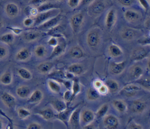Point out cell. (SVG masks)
<instances>
[{"instance_id":"cell-42","label":"cell","mask_w":150,"mask_h":129,"mask_svg":"<svg viewBox=\"0 0 150 129\" xmlns=\"http://www.w3.org/2000/svg\"><path fill=\"white\" fill-rule=\"evenodd\" d=\"M108 110V105L107 104H103L97 111L96 116L98 118H101L106 114Z\"/></svg>"},{"instance_id":"cell-56","label":"cell","mask_w":150,"mask_h":129,"mask_svg":"<svg viewBox=\"0 0 150 129\" xmlns=\"http://www.w3.org/2000/svg\"><path fill=\"white\" fill-rule=\"evenodd\" d=\"M128 128H130V129H142V125H139V124H138L135 123H131L130 124L128 125Z\"/></svg>"},{"instance_id":"cell-10","label":"cell","mask_w":150,"mask_h":129,"mask_svg":"<svg viewBox=\"0 0 150 129\" xmlns=\"http://www.w3.org/2000/svg\"><path fill=\"white\" fill-rule=\"evenodd\" d=\"M103 124L104 127L107 129H115L118 127L119 120L115 116L109 114L104 117Z\"/></svg>"},{"instance_id":"cell-54","label":"cell","mask_w":150,"mask_h":129,"mask_svg":"<svg viewBox=\"0 0 150 129\" xmlns=\"http://www.w3.org/2000/svg\"><path fill=\"white\" fill-rule=\"evenodd\" d=\"M47 2V0H30L29 2V4L32 5L33 6H38L39 5Z\"/></svg>"},{"instance_id":"cell-25","label":"cell","mask_w":150,"mask_h":129,"mask_svg":"<svg viewBox=\"0 0 150 129\" xmlns=\"http://www.w3.org/2000/svg\"><path fill=\"white\" fill-rule=\"evenodd\" d=\"M112 104L115 109L120 113H124L127 109V106L123 100L115 99L112 102Z\"/></svg>"},{"instance_id":"cell-33","label":"cell","mask_w":150,"mask_h":129,"mask_svg":"<svg viewBox=\"0 0 150 129\" xmlns=\"http://www.w3.org/2000/svg\"><path fill=\"white\" fill-rule=\"evenodd\" d=\"M53 67V63L50 62H44L38 65L37 69L41 74H46L52 69Z\"/></svg>"},{"instance_id":"cell-21","label":"cell","mask_w":150,"mask_h":129,"mask_svg":"<svg viewBox=\"0 0 150 129\" xmlns=\"http://www.w3.org/2000/svg\"><path fill=\"white\" fill-rule=\"evenodd\" d=\"M63 29V28L61 25H57L54 27L49 29L46 33L48 35L56 37L57 38H62V37H63V34L62 33Z\"/></svg>"},{"instance_id":"cell-19","label":"cell","mask_w":150,"mask_h":129,"mask_svg":"<svg viewBox=\"0 0 150 129\" xmlns=\"http://www.w3.org/2000/svg\"><path fill=\"white\" fill-rule=\"evenodd\" d=\"M65 47H66V44L64 42L63 43L60 42L59 40V43H57V44L54 47H53V51L49 58L52 59L62 54L64 51Z\"/></svg>"},{"instance_id":"cell-35","label":"cell","mask_w":150,"mask_h":129,"mask_svg":"<svg viewBox=\"0 0 150 129\" xmlns=\"http://www.w3.org/2000/svg\"><path fill=\"white\" fill-rule=\"evenodd\" d=\"M54 8H59V6L56 4L50 3V2H47L40 5L36 7L38 13L44 12V11H46L47 10H50L52 9H54Z\"/></svg>"},{"instance_id":"cell-46","label":"cell","mask_w":150,"mask_h":129,"mask_svg":"<svg viewBox=\"0 0 150 129\" xmlns=\"http://www.w3.org/2000/svg\"><path fill=\"white\" fill-rule=\"evenodd\" d=\"M135 0H117L118 2L122 6H131L134 2Z\"/></svg>"},{"instance_id":"cell-6","label":"cell","mask_w":150,"mask_h":129,"mask_svg":"<svg viewBox=\"0 0 150 129\" xmlns=\"http://www.w3.org/2000/svg\"><path fill=\"white\" fill-rule=\"evenodd\" d=\"M80 109L79 108H77L76 109H73L72 112L70 114L69 121H68V125L69 127H70L71 128H80Z\"/></svg>"},{"instance_id":"cell-53","label":"cell","mask_w":150,"mask_h":129,"mask_svg":"<svg viewBox=\"0 0 150 129\" xmlns=\"http://www.w3.org/2000/svg\"><path fill=\"white\" fill-rule=\"evenodd\" d=\"M8 54V50L5 47L0 46V59L5 58Z\"/></svg>"},{"instance_id":"cell-29","label":"cell","mask_w":150,"mask_h":129,"mask_svg":"<svg viewBox=\"0 0 150 129\" xmlns=\"http://www.w3.org/2000/svg\"><path fill=\"white\" fill-rule=\"evenodd\" d=\"M67 71L73 75H80L84 72V68L80 64H73L68 67Z\"/></svg>"},{"instance_id":"cell-63","label":"cell","mask_w":150,"mask_h":129,"mask_svg":"<svg viewBox=\"0 0 150 129\" xmlns=\"http://www.w3.org/2000/svg\"><path fill=\"white\" fill-rule=\"evenodd\" d=\"M2 126H3L2 122V121L0 120V129H1V128H2Z\"/></svg>"},{"instance_id":"cell-17","label":"cell","mask_w":150,"mask_h":129,"mask_svg":"<svg viewBox=\"0 0 150 129\" xmlns=\"http://www.w3.org/2000/svg\"><path fill=\"white\" fill-rule=\"evenodd\" d=\"M1 98L4 104L9 108H12L15 105L16 99L9 93L4 92L2 94Z\"/></svg>"},{"instance_id":"cell-36","label":"cell","mask_w":150,"mask_h":129,"mask_svg":"<svg viewBox=\"0 0 150 129\" xmlns=\"http://www.w3.org/2000/svg\"><path fill=\"white\" fill-rule=\"evenodd\" d=\"M12 81V75L10 71H6L0 76V82L5 85H8Z\"/></svg>"},{"instance_id":"cell-13","label":"cell","mask_w":150,"mask_h":129,"mask_svg":"<svg viewBox=\"0 0 150 129\" xmlns=\"http://www.w3.org/2000/svg\"><path fill=\"white\" fill-rule=\"evenodd\" d=\"M73 109H74L73 107H67L66 109H65L64 110L60 112H58L56 115V118L59 120H60L66 126V127H69V125H68L69 119L70 114L73 110Z\"/></svg>"},{"instance_id":"cell-61","label":"cell","mask_w":150,"mask_h":129,"mask_svg":"<svg viewBox=\"0 0 150 129\" xmlns=\"http://www.w3.org/2000/svg\"><path fill=\"white\" fill-rule=\"evenodd\" d=\"M149 23H150V22H149V18H148L146 19V20L145 22V26L148 29L149 27Z\"/></svg>"},{"instance_id":"cell-37","label":"cell","mask_w":150,"mask_h":129,"mask_svg":"<svg viewBox=\"0 0 150 129\" xmlns=\"http://www.w3.org/2000/svg\"><path fill=\"white\" fill-rule=\"evenodd\" d=\"M15 39V36L12 33H6L0 36V41L7 44L13 43Z\"/></svg>"},{"instance_id":"cell-18","label":"cell","mask_w":150,"mask_h":129,"mask_svg":"<svg viewBox=\"0 0 150 129\" xmlns=\"http://www.w3.org/2000/svg\"><path fill=\"white\" fill-rule=\"evenodd\" d=\"M146 108V104L141 100H134L131 105V110L132 112L137 114L142 113Z\"/></svg>"},{"instance_id":"cell-7","label":"cell","mask_w":150,"mask_h":129,"mask_svg":"<svg viewBox=\"0 0 150 129\" xmlns=\"http://www.w3.org/2000/svg\"><path fill=\"white\" fill-rule=\"evenodd\" d=\"M148 53L149 51L144 47H137L132 51L130 59L134 61L141 60L148 55Z\"/></svg>"},{"instance_id":"cell-40","label":"cell","mask_w":150,"mask_h":129,"mask_svg":"<svg viewBox=\"0 0 150 129\" xmlns=\"http://www.w3.org/2000/svg\"><path fill=\"white\" fill-rule=\"evenodd\" d=\"M34 53L38 58H43L46 55L47 50L44 46L39 45L35 48Z\"/></svg>"},{"instance_id":"cell-23","label":"cell","mask_w":150,"mask_h":129,"mask_svg":"<svg viewBox=\"0 0 150 129\" xmlns=\"http://www.w3.org/2000/svg\"><path fill=\"white\" fill-rule=\"evenodd\" d=\"M40 36L39 32L35 30H29L23 33V39L26 41H32L38 39Z\"/></svg>"},{"instance_id":"cell-8","label":"cell","mask_w":150,"mask_h":129,"mask_svg":"<svg viewBox=\"0 0 150 129\" xmlns=\"http://www.w3.org/2000/svg\"><path fill=\"white\" fill-rule=\"evenodd\" d=\"M140 90L139 86L135 84H128L120 91V94L127 97H132L137 95Z\"/></svg>"},{"instance_id":"cell-57","label":"cell","mask_w":150,"mask_h":129,"mask_svg":"<svg viewBox=\"0 0 150 129\" xmlns=\"http://www.w3.org/2000/svg\"><path fill=\"white\" fill-rule=\"evenodd\" d=\"M94 1V0H80L79 5L84 6V5H90V4L93 1Z\"/></svg>"},{"instance_id":"cell-2","label":"cell","mask_w":150,"mask_h":129,"mask_svg":"<svg viewBox=\"0 0 150 129\" xmlns=\"http://www.w3.org/2000/svg\"><path fill=\"white\" fill-rule=\"evenodd\" d=\"M105 4L103 0H94L88 6V14L92 16H97L101 14L105 9Z\"/></svg>"},{"instance_id":"cell-43","label":"cell","mask_w":150,"mask_h":129,"mask_svg":"<svg viewBox=\"0 0 150 129\" xmlns=\"http://www.w3.org/2000/svg\"><path fill=\"white\" fill-rule=\"evenodd\" d=\"M31 113L28 109H25L24 107H19L18 109V115L21 119H25L30 116Z\"/></svg>"},{"instance_id":"cell-16","label":"cell","mask_w":150,"mask_h":129,"mask_svg":"<svg viewBox=\"0 0 150 129\" xmlns=\"http://www.w3.org/2000/svg\"><path fill=\"white\" fill-rule=\"evenodd\" d=\"M125 65V61H122L120 62H112L110 66V72L113 75H119L123 72Z\"/></svg>"},{"instance_id":"cell-27","label":"cell","mask_w":150,"mask_h":129,"mask_svg":"<svg viewBox=\"0 0 150 129\" xmlns=\"http://www.w3.org/2000/svg\"><path fill=\"white\" fill-rule=\"evenodd\" d=\"M51 105L57 113L64 110L67 107V105L64 101L59 99H55L52 100L51 102Z\"/></svg>"},{"instance_id":"cell-28","label":"cell","mask_w":150,"mask_h":129,"mask_svg":"<svg viewBox=\"0 0 150 129\" xmlns=\"http://www.w3.org/2000/svg\"><path fill=\"white\" fill-rule=\"evenodd\" d=\"M30 56V53L27 48H23L20 50L16 54V58L18 61H25L29 59Z\"/></svg>"},{"instance_id":"cell-34","label":"cell","mask_w":150,"mask_h":129,"mask_svg":"<svg viewBox=\"0 0 150 129\" xmlns=\"http://www.w3.org/2000/svg\"><path fill=\"white\" fill-rule=\"evenodd\" d=\"M100 93H98L97 89L94 88H89L86 93L87 99L88 100L93 101L98 99L100 97Z\"/></svg>"},{"instance_id":"cell-1","label":"cell","mask_w":150,"mask_h":129,"mask_svg":"<svg viewBox=\"0 0 150 129\" xmlns=\"http://www.w3.org/2000/svg\"><path fill=\"white\" fill-rule=\"evenodd\" d=\"M60 12V11L59 9V8L52 9L44 12H39L34 19L33 25L35 26H38L49 19L56 16Z\"/></svg>"},{"instance_id":"cell-44","label":"cell","mask_w":150,"mask_h":129,"mask_svg":"<svg viewBox=\"0 0 150 129\" xmlns=\"http://www.w3.org/2000/svg\"><path fill=\"white\" fill-rule=\"evenodd\" d=\"M140 86H141L144 89L149 91L150 90V79L149 78H144L138 80L137 82Z\"/></svg>"},{"instance_id":"cell-47","label":"cell","mask_w":150,"mask_h":129,"mask_svg":"<svg viewBox=\"0 0 150 129\" xmlns=\"http://www.w3.org/2000/svg\"><path fill=\"white\" fill-rule=\"evenodd\" d=\"M59 38H57V37H53V36H51V37L48 40L47 43L49 46L53 47L56 45H57V43H59Z\"/></svg>"},{"instance_id":"cell-9","label":"cell","mask_w":150,"mask_h":129,"mask_svg":"<svg viewBox=\"0 0 150 129\" xmlns=\"http://www.w3.org/2000/svg\"><path fill=\"white\" fill-rule=\"evenodd\" d=\"M138 34V32L137 30L129 27H125L122 28L120 33L121 38L127 41L134 40L135 38H136Z\"/></svg>"},{"instance_id":"cell-41","label":"cell","mask_w":150,"mask_h":129,"mask_svg":"<svg viewBox=\"0 0 150 129\" xmlns=\"http://www.w3.org/2000/svg\"><path fill=\"white\" fill-rule=\"evenodd\" d=\"M18 74L19 76L25 80H30L32 76L31 72L27 69L24 68H21L18 69Z\"/></svg>"},{"instance_id":"cell-51","label":"cell","mask_w":150,"mask_h":129,"mask_svg":"<svg viewBox=\"0 0 150 129\" xmlns=\"http://www.w3.org/2000/svg\"><path fill=\"white\" fill-rule=\"evenodd\" d=\"M33 22H34V19H33L31 18H29V17L25 18L23 21V23L24 26L26 27L30 26L31 25H32L33 24Z\"/></svg>"},{"instance_id":"cell-62","label":"cell","mask_w":150,"mask_h":129,"mask_svg":"<svg viewBox=\"0 0 150 129\" xmlns=\"http://www.w3.org/2000/svg\"><path fill=\"white\" fill-rule=\"evenodd\" d=\"M2 26H3V21L1 17L0 16V29L2 27Z\"/></svg>"},{"instance_id":"cell-24","label":"cell","mask_w":150,"mask_h":129,"mask_svg":"<svg viewBox=\"0 0 150 129\" xmlns=\"http://www.w3.org/2000/svg\"><path fill=\"white\" fill-rule=\"evenodd\" d=\"M70 55L74 59H80L83 57L84 52L79 46H73L69 50Z\"/></svg>"},{"instance_id":"cell-12","label":"cell","mask_w":150,"mask_h":129,"mask_svg":"<svg viewBox=\"0 0 150 129\" xmlns=\"http://www.w3.org/2000/svg\"><path fill=\"white\" fill-rule=\"evenodd\" d=\"M95 118L94 113L89 109L83 110L80 114V121L84 124H88L93 121Z\"/></svg>"},{"instance_id":"cell-22","label":"cell","mask_w":150,"mask_h":129,"mask_svg":"<svg viewBox=\"0 0 150 129\" xmlns=\"http://www.w3.org/2000/svg\"><path fill=\"white\" fill-rule=\"evenodd\" d=\"M144 70L142 68L138 65H133L129 71L131 76L134 79H138L141 78L143 74Z\"/></svg>"},{"instance_id":"cell-20","label":"cell","mask_w":150,"mask_h":129,"mask_svg":"<svg viewBox=\"0 0 150 129\" xmlns=\"http://www.w3.org/2000/svg\"><path fill=\"white\" fill-rule=\"evenodd\" d=\"M43 97V94L41 90L37 89L35 90L29 96L27 102L30 104L37 103L40 102Z\"/></svg>"},{"instance_id":"cell-59","label":"cell","mask_w":150,"mask_h":129,"mask_svg":"<svg viewBox=\"0 0 150 129\" xmlns=\"http://www.w3.org/2000/svg\"><path fill=\"white\" fill-rule=\"evenodd\" d=\"M10 29L13 31V32L14 33H15V34H19L21 33L22 32V31H23V29H21V28H16V27L13 28V27H11Z\"/></svg>"},{"instance_id":"cell-4","label":"cell","mask_w":150,"mask_h":129,"mask_svg":"<svg viewBox=\"0 0 150 129\" xmlns=\"http://www.w3.org/2000/svg\"><path fill=\"white\" fill-rule=\"evenodd\" d=\"M62 18V15L60 12L56 16L49 19L42 24L37 26V29L39 30H49L58 25Z\"/></svg>"},{"instance_id":"cell-26","label":"cell","mask_w":150,"mask_h":129,"mask_svg":"<svg viewBox=\"0 0 150 129\" xmlns=\"http://www.w3.org/2000/svg\"><path fill=\"white\" fill-rule=\"evenodd\" d=\"M16 93L19 97L25 99L27 98L30 95V90L28 86L26 85H22L16 89Z\"/></svg>"},{"instance_id":"cell-64","label":"cell","mask_w":150,"mask_h":129,"mask_svg":"<svg viewBox=\"0 0 150 129\" xmlns=\"http://www.w3.org/2000/svg\"><path fill=\"white\" fill-rule=\"evenodd\" d=\"M56 1H63L64 0H56Z\"/></svg>"},{"instance_id":"cell-15","label":"cell","mask_w":150,"mask_h":129,"mask_svg":"<svg viewBox=\"0 0 150 129\" xmlns=\"http://www.w3.org/2000/svg\"><path fill=\"white\" fill-rule=\"evenodd\" d=\"M5 12L8 17L13 18L18 16L19 12V9L16 4L11 2L5 5Z\"/></svg>"},{"instance_id":"cell-11","label":"cell","mask_w":150,"mask_h":129,"mask_svg":"<svg viewBox=\"0 0 150 129\" xmlns=\"http://www.w3.org/2000/svg\"><path fill=\"white\" fill-rule=\"evenodd\" d=\"M124 18L127 22L131 23H135L140 20L141 14L137 11L128 9L125 12Z\"/></svg>"},{"instance_id":"cell-32","label":"cell","mask_w":150,"mask_h":129,"mask_svg":"<svg viewBox=\"0 0 150 129\" xmlns=\"http://www.w3.org/2000/svg\"><path fill=\"white\" fill-rule=\"evenodd\" d=\"M108 89V91L110 93H115L119 89V85L117 81L114 79H109L105 82V84Z\"/></svg>"},{"instance_id":"cell-60","label":"cell","mask_w":150,"mask_h":129,"mask_svg":"<svg viewBox=\"0 0 150 129\" xmlns=\"http://www.w3.org/2000/svg\"><path fill=\"white\" fill-rule=\"evenodd\" d=\"M94 128V126L91 124V123H90V124H86L83 127V128H84V129H90V128Z\"/></svg>"},{"instance_id":"cell-3","label":"cell","mask_w":150,"mask_h":129,"mask_svg":"<svg viewBox=\"0 0 150 129\" xmlns=\"http://www.w3.org/2000/svg\"><path fill=\"white\" fill-rule=\"evenodd\" d=\"M100 32L97 29H93L88 32L87 35L86 41L87 45L91 48L97 47L100 41Z\"/></svg>"},{"instance_id":"cell-39","label":"cell","mask_w":150,"mask_h":129,"mask_svg":"<svg viewBox=\"0 0 150 129\" xmlns=\"http://www.w3.org/2000/svg\"><path fill=\"white\" fill-rule=\"evenodd\" d=\"M47 85L51 91L54 93H59L61 90L60 84L53 79H49L47 81Z\"/></svg>"},{"instance_id":"cell-5","label":"cell","mask_w":150,"mask_h":129,"mask_svg":"<svg viewBox=\"0 0 150 129\" xmlns=\"http://www.w3.org/2000/svg\"><path fill=\"white\" fill-rule=\"evenodd\" d=\"M84 19V15L82 13L79 12L74 14L70 19V23L73 31L77 33L80 29Z\"/></svg>"},{"instance_id":"cell-49","label":"cell","mask_w":150,"mask_h":129,"mask_svg":"<svg viewBox=\"0 0 150 129\" xmlns=\"http://www.w3.org/2000/svg\"><path fill=\"white\" fill-rule=\"evenodd\" d=\"M80 0H68L67 4L70 8H76L80 4Z\"/></svg>"},{"instance_id":"cell-48","label":"cell","mask_w":150,"mask_h":129,"mask_svg":"<svg viewBox=\"0 0 150 129\" xmlns=\"http://www.w3.org/2000/svg\"><path fill=\"white\" fill-rule=\"evenodd\" d=\"M138 42L139 44L142 45V46H146V45H149L150 43L149 41V37H143L140 38L138 40Z\"/></svg>"},{"instance_id":"cell-55","label":"cell","mask_w":150,"mask_h":129,"mask_svg":"<svg viewBox=\"0 0 150 129\" xmlns=\"http://www.w3.org/2000/svg\"><path fill=\"white\" fill-rule=\"evenodd\" d=\"M42 128V125L36 123H32L28 125V129H41Z\"/></svg>"},{"instance_id":"cell-58","label":"cell","mask_w":150,"mask_h":129,"mask_svg":"<svg viewBox=\"0 0 150 129\" xmlns=\"http://www.w3.org/2000/svg\"><path fill=\"white\" fill-rule=\"evenodd\" d=\"M103 85V82L99 80V79H97V80H96L94 82V88H96V89H98V88H100L101 85Z\"/></svg>"},{"instance_id":"cell-14","label":"cell","mask_w":150,"mask_h":129,"mask_svg":"<svg viewBox=\"0 0 150 129\" xmlns=\"http://www.w3.org/2000/svg\"><path fill=\"white\" fill-rule=\"evenodd\" d=\"M117 16L114 9H111L107 13L105 19V24L106 28L108 30L112 29L116 22Z\"/></svg>"},{"instance_id":"cell-50","label":"cell","mask_w":150,"mask_h":129,"mask_svg":"<svg viewBox=\"0 0 150 129\" xmlns=\"http://www.w3.org/2000/svg\"><path fill=\"white\" fill-rule=\"evenodd\" d=\"M140 5L144 9L145 11H148L149 8V4L147 0H138Z\"/></svg>"},{"instance_id":"cell-31","label":"cell","mask_w":150,"mask_h":129,"mask_svg":"<svg viewBox=\"0 0 150 129\" xmlns=\"http://www.w3.org/2000/svg\"><path fill=\"white\" fill-rule=\"evenodd\" d=\"M108 53L110 54V55L114 58H116V57H118L120 56H121L123 52L122 51V50L120 48V47L115 44H111L109 47H108Z\"/></svg>"},{"instance_id":"cell-38","label":"cell","mask_w":150,"mask_h":129,"mask_svg":"<svg viewBox=\"0 0 150 129\" xmlns=\"http://www.w3.org/2000/svg\"><path fill=\"white\" fill-rule=\"evenodd\" d=\"M81 88L79 81L77 78H74L73 81V83L71 85V93H72V97L74 99L80 92Z\"/></svg>"},{"instance_id":"cell-45","label":"cell","mask_w":150,"mask_h":129,"mask_svg":"<svg viewBox=\"0 0 150 129\" xmlns=\"http://www.w3.org/2000/svg\"><path fill=\"white\" fill-rule=\"evenodd\" d=\"M63 99L65 101V102L66 103L67 105L68 104H69L70 102H71V101L73 99V97H72V93L70 89H67L63 95Z\"/></svg>"},{"instance_id":"cell-52","label":"cell","mask_w":150,"mask_h":129,"mask_svg":"<svg viewBox=\"0 0 150 129\" xmlns=\"http://www.w3.org/2000/svg\"><path fill=\"white\" fill-rule=\"evenodd\" d=\"M97 90L100 95H106L108 93V89L105 85H102L100 88L97 89Z\"/></svg>"},{"instance_id":"cell-30","label":"cell","mask_w":150,"mask_h":129,"mask_svg":"<svg viewBox=\"0 0 150 129\" xmlns=\"http://www.w3.org/2000/svg\"><path fill=\"white\" fill-rule=\"evenodd\" d=\"M38 114H39L43 119L46 120H51L54 116L53 110L50 107H46L42 110H40L38 113Z\"/></svg>"}]
</instances>
